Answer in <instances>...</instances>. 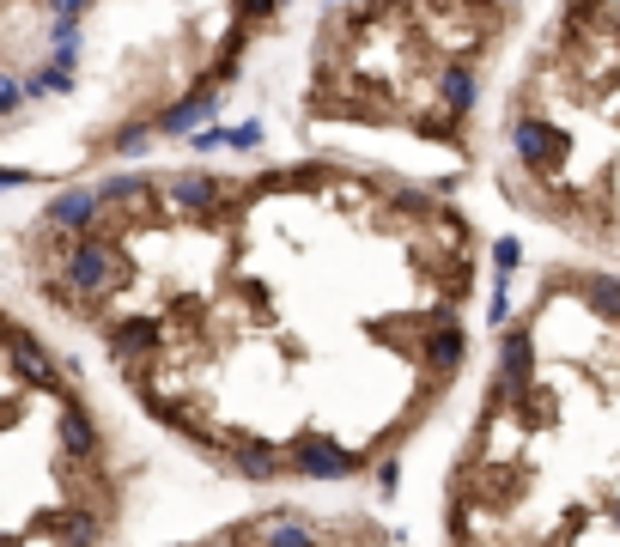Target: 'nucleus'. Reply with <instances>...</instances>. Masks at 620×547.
Wrapping results in <instances>:
<instances>
[{"mask_svg":"<svg viewBox=\"0 0 620 547\" xmlns=\"http://www.w3.org/2000/svg\"><path fill=\"white\" fill-rule=\"evenodd\" d=\"M98 195H104V207L110 201H152V177H110V183H98Z\"/></svg>","mask_w":620,"mask_h":547,"instance_id":"11","label":"nucleus"},{"mask_svg":"<svg viewBox=\"0 0 620 547\" xmlns=\"http://www.w3.org/2000/svg\"><path fill=\"white\" fill-rule=\"evenodd\" d=\"M159 347H165V323H152V317H128V323L110 329V359L128 365V371H152Z\"/></svg>","mask_w":620,"mask_h":547,"instance_id":"4","label":"nucleus"},{"mask_svg":"<svg viewBox=\"0 0 620 547\" xmlns=\"http://www.w3.org/2000/svg\"><path fill=\"white\" fill-rule=\"evenodd\" d=\"M517 262H523V250H517V238H499V244H493V268H499V274L511 280V268H517Z\"/></svg>","mask_w":620,"mask_h":547,"instance_id":"14","label":"nucleus"},{"mask_svg":"<svg viewBox=\"0 0 620 547\" xmlns=\"http://www.w3.org/2000/svg\"><path fill=\"white\" fill-rule=\"evenodd\" d=\"M438 104H444L450 116H469V110H475V73H469V67H444V73H438Z\"/></svg>","mask_w":620,"mask_h":547,"instance_id":"9","label":"nucleus"},{"mask_svg":"<svg viewBox=\"0 0 620 547\" xmlns=\"http://www.w3.org/2000/svg\"><path fill=\"white\" fill-rule=\"evenodd\" d=\"M110 146L122 152V159H140V152L152 146V128H146V122H128V128H122V134H116Z\"/></svg>","mask_w":620,"mask_h":547,"instance_id":"12","label":"nucleus"},{"mask_svg":"<svg viewBox=\"0 0 620 547\" xmlns=\"http://www.w3.org/2000/svg\"><path fill=\"white\" fill-rule=\"evenodd\" d=\"M19 104H25V86H19V80H7V86H0V110H7V116H13Z\"/></svg>","mask_w":620,"mask_h":547,"instance_id":"17","label":"nucleus"},{"mask_svg":"<svg viewBox=\"0 0 620 547\" xmlns=\"http://www.w3.org/2000/svg\"><path fill=\"white\" fill-rule=\"evenodd\" d=\"M566 146H572V140H566L554 122H541V116H517V122H511V152H517V165L535 171V177L560 171V165H566Z\"/></svg>","mask_w":620,"mask_h":547,"instance_id":"2","label":"nucleus"},{"mask_svg":"<svg viewBox=\"0 0 620 547\" xmlns=\"http://www.w3.org/2000/svg\"><path fill=\"white\" fill-rule=\"evenodd\" d=\"M7 359H13V383H19V389H37V396H55V389H67V377L55 371V359H49L19 323H7Z\"/></svg>","mask_w":620,"mask_h":547,"instance_id":"3","label":"nucleus"},{"mask_svg":"<svg viewBox=\"0 0 620 547\" xmlns=\"http://www.w3.org/2000/svg\"><path fill=\"white\" fill-rule=\"evenodd\" d=\"M92 0H49V19H80Z\"/></svg>","mask_w":620,"mask_h":547,"instance_id":"15","label":"nucleus"},{"mask_svg":"<svg viewBox=\"0 0 620 547\" xmlns=\"http://www.w3.org/2000/svg\"><path fill=\"white\" fill-rule=\"evenodd\" d=\"M171 201H177L183 213L207 219V213L219 207V177H207V171H183V177H171Z\"/></svg>","mask_w":620,"mask_h":547,"instance_id":"7","label":"nucleus"},{"mask_svg":"<svg viewBox=\"0 0 620 547\" xmlns=\"http://www.w3.org/2000/svg\"><path fill=\"white\" fill-rule=\"evenodd\" d=\"M25 92H37V98H49V92H55V98H67V92H73V73H67V67H55V61H43V67H37V80H25Z\"/></svg>","mask_w":620,"mask_h":547,"instance_id":"10","label":"nucleus"},{"mask_svg":"<svg viewBox=\"0 0 620 547\" xmlns=\"http://www.w3.org/2000/svg\"><path fill=\"white\" fill-rule=\"evenodd\" d=\"M225 146H238V152L262 146V122H238V128H225Z\"/></svg>","mask_w":620,"mask_h":547,"instance_id":"13","label":"nucleus"},{"mask_svg":"<svg viewBox=\"0 0 620 547\" xmlns=\"http://www.w3.org/2000/svg\"><path fill=\"white\" fill-rule=\"evenodd\" d=\"M213 98H219V80L207 73V80H201L189 98H177V104L159 116V134H189L195 122H207V116H213Z\"/></svg>","mask_w":620,"mask_h":547,"instance_id":"6","label":"nucleus"},{"mask_svg":"<svg viewBox=\"0 0 620 547\" xmlns=\"http://www.w3.org/2000/svg\"><path fill=\"white\" fill-rule=\"evenodd\" d=\"M274 7H280V0H238L244 19H274Z\"/></svg>","mask_w":620,"mask_h":547,"instance_id":"16","label":"nucleus"},{"mask_svg":"<svg viewBox=\"0 0 620 547\" xmlns=\"http://www.w3.org/2000/svg\"><path fill=\"white\" fill-rule=\"evenodd\" d=\"M584 304H590L596 323L620 329V280H614V274H590V280H584Z\"/></svg>","mask_w":620,"mask_h":547,"instance_id":"8","label":"nucleus"},{"mask_svg":"<svg viewBox=\"0 0 620 547\" xmlns=\"http://www.w3.org/2000/svg\"><path fill=\"white\" fill-rule=\"evenodd\" d=\"M134 280V262L110 244V238H80L67 250V286L80 298H110Z\"/></svg>","mask_w":620,"mask_h":547,"instance_id":"1","label":"nucleus"},{"mask_svg":"<svg viewBox=\"0 0 620 547\" xmlns=\"http://www.w3.org/2000/svg\"><path fill=\"white\" fill-rule=\"evenodd\" d=\"M25 183H31V171H19V165L0 171V189H25Z\"/></svg>","mask_w":620,"mask_h":547,"instance_id":"18","label":"nucleus"},{"mask_svg":"<svg viewBox=\"0 0 620 547\" xmlns=\"http://www.w3.org/2000/svg\"><path fill=\"white\" fill-rule=\"evenodd\" d=\"M98 213H104V195H98V189H67V195H55V201L43 207V225H49V231H86V238H92Z\"/></svg>","mask_w":620,"mask_h":547,"instance_id":"5","label":"nucleus"}]
</instances>
